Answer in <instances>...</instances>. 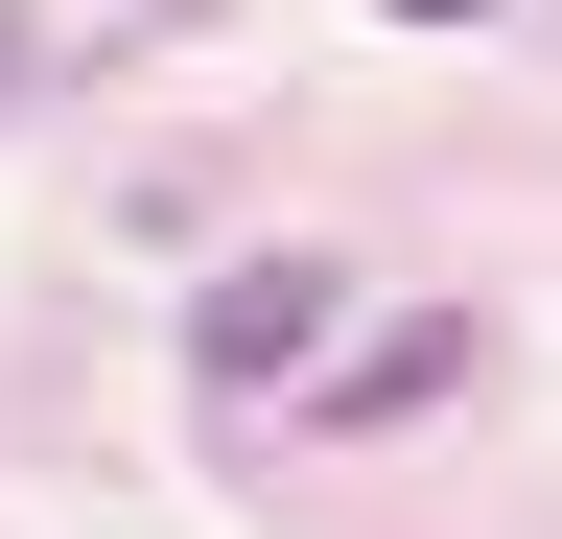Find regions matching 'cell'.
<instances>
[{
    "instance_id": "6da1fadb",
    "label": "cell",
    "mask_w": 562,
    "mask_h": 539,
    "mask_svg": "<svg viewBox=\"0 0 562 539\" xmlns=\"http://www.w3.org/2000/svg\"><path fill=\"white\" fill-rule=\"evenodd\" d=\"M305 352H328V258H235V282L188 305V375H211V398H281Z\"/></svg>"
},
{
    "instance_id": "7a4b0ae2",
    "label": "cell",
    "mask_w": 562,
    "mask_h": 539,
    "mask_svg": "<svg viewBox=\"0 0 562 539\" xmlns=\"http://www.w3.org/2000/svg\"><path fill=\"white\" fill-rule=\"evenodd\" d=\"M469 352H492V328H469V305H422V328H375V352L328 375V423H422V398H446Z\"/></svg>"
},
{
    "instance_id": "3957f363",
    "label": "cell",
    "mask_w": 562,
    "mask_h": 539,
    "mask_svg": "<svg viewBox=\"0 0 562 539\" xmlns=\"http://www.w3.org/2000/svg\"><path fill=\"white\" fill-rule=\"evenodd\" d=\"M24 47H47V24H24V0H0V94H24Z\"/></svg>"
},
{
    "instance_id": "277c9868",
    "label": "cell",
    "mask_w": 562,
    "mask_h": 539,
    "mask_svg": "<svg viewBox=\"0 0 562 539\" xmlns=\"http://www.w3.org/2000/svg\"><path fill=\"white\" fill-rule=\"evenodd\" d=\"M398 24H492V0H398Z\"/></svg>"
}]
</instances>
